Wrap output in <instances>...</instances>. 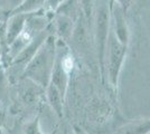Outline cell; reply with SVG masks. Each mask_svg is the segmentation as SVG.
<instances>
[{
    "mask_svg": "<svg viewBox=\"0 0 150 134\" xmlns=\"http://www.w3.org/2000/svg\"><path fill=\"white\" fill-rule=\"evenodd\" d=\"M57 51L56 37L50 35L23 70L21 78H28L38 86L47 88L50 84Z\"/></svg>",
    "mask_w": 150,
    "mask_h": 134,
    "instance_id": "cell-1",
    "label": "cell"
},
{
    "mask_svg": "<svg viewBox=\"0 0 150 134\" xmlns=\"http://www.w3.org/2000/svg\"><path fill=\"white\" fill-rule=\"evenodd\" d=\"M106 47H108V51H105V54L108 55V58H106L108 74H109L111 85L113 87H115L118 86L119 75L123 62H125L128 46L120 43L114 32L112 29H110L108 41H106Z\"/></svg>",
    "mask_w": 150,
    "mask_h": 134,
    "instance_id": "cell-2",
    "label": "cell"
},
{
    "mask_svg": "<svg viewBox=\"0 0 150 134\" xmlns=\"http://www.w3.org/2000/svg\"><path fill=\"white\" fill-rule=\"evenodd\" d=\"M109 10L104 4H101L96 10V44L99 51V60H100L101 74L104 73V56L108 36H109Z\"/></svg>",
    "mask_w": 150,
    "mask_h": 134,
    "instance_id": "cell-3",
    "label": "cell"
},
{
    "mask_svg": "<svg viewBox=\"0 0 150 134\" xmlns=\"http://www.w3.org/2000/svg\"><path fill=\"white\" fill-rule=\"evenodd\" d=\"M50 35V34L48 32V29H44L43 32H40L23 51L19 53L18 55L16 56V58L9 65L10 66H20V65H23L24 68H25L26 65L28 64L29 60L35 56V54L37 53V51L40 48V46L44 44V41Z\"/></svg>",
    "mask_w": 150,
    "mask_h": 134,
    "instance_id": "cell-4",
    "label": "cell"
},
{
    "mask_svg": "<svg viewBox=\"0 0 150 134\" xmlns=\"http://www.w3.org/2000/svg\"><path fill=\"white\" fill-rule=\"evenodd\" d=\"M110 4H111L110 9H111V13H112L113 16V25H114L112 30L114 32V34H115L117 38L119 39L120 43L128 46V43H129V29H128V25H127V21H125V13L114 0H111Z\"/></svg>",
    "mask_w": 150,
    "mask_h": 134,
    "instance_id": "cell-5",
    "label": "cell"
},
{
    "mask_svg": "<svg viewBox=\"0 0 150 134\" xmlns=\"http://www.w3.org/2000/svg\"><path fill=\"white\" fill-rule=\"evenodd\" d=\"M28 13H16L8 16L6 20V44L7 48L16 40L25 27Z\"/></svg>",
    "mask_w": 150,
    "mask_h": 134,
    "instance_id": "cell-6",
    "label": "cell"
},
{
    "mask_svg": "<svg viewBox=\"0 0 150 134\" xmlns=\"http://www.w3.org/2000/svg\"><path fill=\"white\" fill-rule=\"evenodd\" d=\"M150 133V119L139 120L125 125L119 128L115 134H149Z\"/></svg>",
    "mask_w": 150,
    "mask_h": 134,
    "instance_id": "cell-7",
    "label": "cell"
},
{
    "mask_svg": "<svg viewBox=\"0 0 150 134\" xmlns=\"http://www.w3.org/2000/svg\"><path fill=\"white\" fill-rule=\"evenodd\" d=\"M56 30L57 34L62 38L67 39L72 35L73 30V19L64 15H58L56 19Z\"/></svg>",
    "mask_w": 150,
    "mask_h": 134,
    "instance_id": "cell-8",
    "label": "cell"
},
{
    "mask_svg": "<svg viewBox=\"0 0 150 134\" xmlns=\"http://www.w3.org/2000/svg\"><path fill=\"white\" fill-rule=\"evenodd\" d=\"M47 94H48V100H50V105L53 106V109L56 111V113L59 116H62L63 112V98L59 91L56 88V86L54 84L50 83L47 87Z\"/></svg>",
    "mask_w": 150,
    "mask_h": 134,
    "instance_id": "cell-9",
    "label": "cell"
},
{
    "mask_svg": "<svg viewBox=\"0 0 150 134\" xmlns=\"http://www.w3.org/2000/svg\"><path fill=\"white\" fill-rule=\"evenodd\" d=\"M45 2H46V0H24V2L16 10H13L10 15L35 13V11H38L42 7H44Z\"/></svg>",
    "mask_w": 150,
    "mask_h": 134,
    "instance_id": "cell-10",
    "label": "cell"
},
{
    "mask_svg": "<svg viewBox=\"0 0 150 134\" xmlns=\"http://www.w3.org/2000/svg\"><path fill=\"white\" fill-rule=\"evenodd\" d=\"M7 91H8V79L5 68L0 66V106H2L7 100Z\"/></svg>",
    "mask_w": 150,
    "mask_h": 134,
    "instance_id": "cell-11",
    "label": "cell"
},
{
    "mask_svg": "<svg viewBox=\"0 0 150 134\" xmlns=\"http://www.w3.org/2000/svg\"><path fill=\"white\" fill-rule=\"evenodd\" d=\"M23 2H24V0H0V9L4 10L9 16Z\"/></svg>",
    "mask_w": 150,
    "mask_h": 134,
    "instance_id": "cell-12",
    "label": "cell"
},
{
    "mask_svg": "<svg viewBox=\"0 0 150 134\" xmlns=\"http://www.w3.org/2000/svg\"><path fill=\"white\" fill-rule=\"evenodd\" d=\"M6 44V21L0 22V58L5 56L7 53Z\"/></svg>",
    "mask_w": 150,
    "mask_h": 134,
    "instance_id": "cell-13",
    "label": "cell"
},
{
    "mask_svg": "<svg viewBox=\"0 0 150 134\" xmlns=\"http://www.w3.org/2000/svg\"><path fill=\"white\" fill-rule=\"evenodd\" d=\"M81 10L84 13L85 17L88 18L92 13V6H93V0H76Z\"/></svg>",
    "mask_w": 150,
    "mask_h": 134,
    "instance_id": "cell-14",
    "label": "cell"
},
{
    "mask_svg": "<svg viewBox=\"0 0 150 134\" xmlns=\"http://www.w3.org/2000/svg\"><path fill=\"white\" fill-rule=\"evenodd\" d=\"M65 0H46L44 7L46 8V10H50V11H56V9L58 7L62 5Z\"/></svg>",
    "mask_w": 150,
    "mask_h": 134,
    "instance_id": "cell-15",
    "label": "cell"
},
{
    "mask_svg": "<svg viewBox=\"0 0 150 134\" xmlns=\"http://www.w3.org/2000/svg\"><path fill=\"white\" fill-rule=\"evenodd\" d=\"M114 1L123 9L125 13L129 9V7L131 6V4H132V0H114Z\"/></svg>",
    "mask_w": 150,
    "mask_h": 134,
    "instance_id": "cell-16",
    "label": "cell"
},
{
    "mask_svg": "<svg viewBox=\"0 0 150 134\" xmlns=\"http://www.w3.org/2000/svg\"><path fill=\"white\" fill-rule=\"evenodd\" d=\"M7 18H8V15H7L4 10H1L0 9V22H2V21H6Z\"/></svg>",
    "mask_w": 150,
    "mask_h": 134,
    "instance_id": "cell-17",
    "label": "cell"
},
{
    "mask_svg": "<svg viewBox=\"0 0 150 134\" xmlns=\"http://www.w3.org/2000/svg\"><path fill=\"white\" fill-rule=\"evenodd\" d=\"M0 134H1V132H0Z\"/></svg>",
    "mask_w": 150,
    "mask_h": 134,
    "instance_id": "cell-18",
    "label": "cell"
},
{
    "mask_svg": "<svg viewBox=\"0 0 150 134\" xmlns=\"http://www.w3.org/2000/svg\"><path fill=\"white\" fill-rule=\"evenodd\" d=\"M74 134H75V133H74Z\"/></svg>",
    "mask_w": 150,
    "mask_h": 134,
    "instance_id": "cell-19",
    "label": "cell"
}]
</instances>
